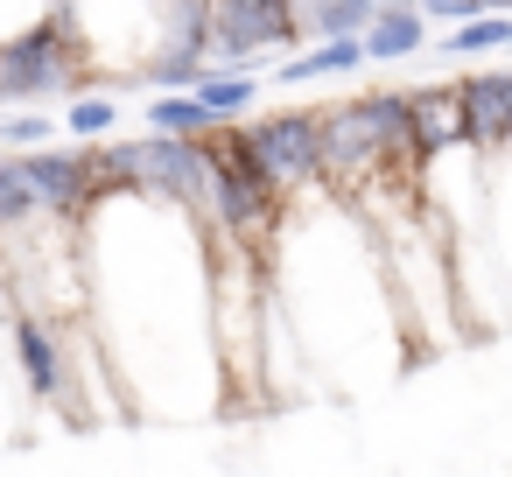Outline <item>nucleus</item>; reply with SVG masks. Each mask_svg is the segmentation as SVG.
Listing matches in <instances>:
<instances>
[{
	"instance_id": "f257e3e1",
	"label": "nucleus",
	"mask_w": 512,
	"mask_h": 477,
	"mask_svg": "<svg viewBox=\"0 0 512 477\" xmlns=\"http://www.w3.org/2000/svg\"><path fill=\"white\" fill-rule=\"evenodd\" d=\"M92 337L127 393V414L197 421L225 407L211 337V232L197 211L113 190L78 218Z\"/></svg>"
},
{
	"instance_id": "f03ea898",
	"label": "nucleus",
	"mask_w": 512,
	"mask_h": 477,
	"mask_svg": "<svg viewBox=\"0 0 512 477\" xmlns=\"http://www.w3.org/2000/svg\"><path fill=\"white\" fill-rule=\"evenodd\" d=\"M267 281H274V309L316 379V393H358V386H386L400 379L414 358L386 260L372 225L330 197V190H302L267 246Z\"/></svg>"
},
{
	"instance_id": "7ed1b4c3",
	"label": "nucleus",
	"mask_w": 512,
	"mask_h": 477,
	"mask_svg": "<svg viewBox=\"0 0 512 477\" xmlns=\"http://www.w3.org/2000/svg\"><path fill=\"white\" fill-rule=\"evenodd\" d=\"M204 0H64V29L106 85H127L169 57H204Z\"/></svg>"
},
{
	"instance_id": "20e7f679",
	"label": "nucleus",
	"mask_w": 512,
	"mask_h": 477,
	"mask_svg": "<svg viewBox=\"0 0 512 477\" xmlns=\"http://www.w3.org/2000/svg\"><path fill=\"white\" fill-rule=\"evenodd\" d=\"M99 71L85 64V50L71 43L64 22H50L43 36L0 50V106H43V99H78L92 92Z\"/></svg>"
},
{
	"instance_id": "39448f33",
	"label": "nucleus",
	"mask_w": 512,
	"mask_h": 477,
	"mask_svg": "<svg viewBox=\"0 0 512 477\" xmlns=\"http://www.w3.org/2000/svg\"><path fill=\"white\" fill-rule=\"evenodd\" d=\"M246 148L267 169V183L295 204L302 190H323V134H316V106H288L267 120H246Z\"/></svg>"
},
{
	"instance_id": "423d86ee",
	"label": "nucleus",
	"mask_w": 512,
	"mask_h": 477,
	"mask_svg": "<svg viewBox=\"0 0 512 477\" xmlns=\"http://www.w3.org/2000/svg\"><path fill=\"white\" fill-rule=\"evenodd\" d=\"M407 134H414L421 162H435V155H449V148H470L463 85H456V78H428V85H407Z\"/></svg>"
},
{
	"instance_id": "0eeeda50",
	"label": "nucleus",
	"mask_w": 512,
	"mask_h": 477,
	"mask_svg": "<svg viewBox=\"0 0 512 477\" xmlns=\"http://www.w3.org/2000/svg\"><path fill=\"white\" fill-rule=\"evenodd\" d=\"M456 85H463V113H470V148L477 155H505L512 148V57L505 64H477Z\"/></svg>"
},
{
	"instance_id": "6e6552de",
	"label": "nucleus",
	"mask_w": 512,
	"mask_h": 477,
	"mask_svg": "<svg viewBox=\"0 0 512 477\" xmlns=\"http://www.w3.org/2000/svg\"><path fill=\"white\" fill-rule=\"evenodd\" d=\"M29 428H43V414L29 407V386L15 372V288L0 274V449H15Z\"/></svg>"
},
{
	"instance_id": "1a4fd4ad",
	"label": "nucleus",
	"mask_w": 512,
	"mask_h": 477,
	"mask_svg": "<svg viewBox=\"0 0 512 477\" xmlns=\"http://www.w3.org/2000/svg\"><path fill=\"white\" fill-rule=\"evenodd\" d=\"M372 57H365V43L358 36H330V43H302L295 57H281L267 78L281 85V92H302V85H330V78H358Z\"/></svg>"
},
{
	"instance_id": "9d476101",
	"label": "nucleus",
	"mask_w": 512,
	"mask_h": 477,
	"mask_svg": "<svg viewBox=\"0 0 512 477\" xmlns=\"http://www.w3.org/2000/svg\"><path fill=\"white\" fill-rule=\"evenodd\" d=\"M358 43H365L372 64H407V57H428V50H435V29H428L421 8H379Z\"/></svg>"
},
{
	"instance_id": "9b49d317",
	"label": "nucleus",
	"mask_w": 512,
	"mask_h": 477,
	"mask_svg": "<svg viewBox=\"0 0 512 477\" xmlns=\"http://www.w3.org/2000/svg\"><path fill=\"white\" fill-rule=\"evenodd\" d=\"M484 225H491V253H498V274L512 295V148L484 155Z\"/></svg>"
},
{
	"instance_id": "f8f14e48",
	"label": "nucleus",
	"mask_w": 512,
	"mask_h": 477,
	"mask_svg": "<svg viewBox=\"0 0 512 477\" xmlns=\"http://www.w3.org/2000/svg\"><path fill=\"white\" fill-rule=\"evenodd\" d=\"M141 120H148V134H162V141H204V134L218 127V120L197 106V92H148Z\"/></svg>"
},
{
	"instance_id": "ddd939ff",
	"label": "nucleus",
	"mask_w": 512,
	"mask_h": 477,
	"mask_svg": "<svg viewBox=\"0 0 512 477\" xmlns=\"http://www.w3.org/2000/svg\"><path fill=\"white\" fill-rule=\"evenodd\" d=\"M120 113H127V106H120L113 92H78L57 120H64V134H71L78 148H99V141H120Z\"/></svg>"
},
{
	"instance_id": "4468645a",
	"label": "nucleus",
	"mask_w": 512,
	"mask_h": 477,
	"mask_svg": "<svg viewBox=\"0 0 512 477\" xmlns=\"http://www.w3.org/2000/svg\"><path fill=\"white\" fill-rule=\"evenodd\" d=\"M435 57H512V15H477L435 36Z\"/></svg>"
},
{
	"instance_id": "2eb2a0df",
	"label": "nucleus",
	"mask_w": 512,
	"mask_h": 477,
	"mask_svg": "<svg viewBox=\"0 0 512 477\" xmlns=\"http://www.w3.org/2000/svg\"><path fill=\"white\" fill-rule=\"evenodd\" d=\"M253 99H260V78H246V71H204V78H197V106H204L218 127L246 120Z\"/></svg>"
},
{
	"instance_id": "dca6fc26",
	"label": "nucleus",
	"mask_w": 512,
	"mask_h": 477,
	"mask_svg": "<svg viewBox=\"0 0 512 477\" xmlns=\"http://www.w3.org/2000/svg\"><path fill=\"white\" fill-rule=\"evenodd\" d=\"M50 22H64V0H0V50L43 36Z\"/></svg>"
},
{
	"instance_id": "f3484780",
	"label": "nucleus",
	"mask_w": 512,
	"mask_h": 477,
	"mask_svg": "<svg viewBox=\"0 0 512 477\" xmlns=\"http://www.w3.org/2000/svg\"><path fill=\"white\" fill-rule=\"evenodd\" d=\"M57 134H64V120H57V113H36V106H22V113L0 120V148H22V155L50 148Z\"/></svg>"
}]
</instances>
